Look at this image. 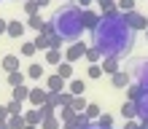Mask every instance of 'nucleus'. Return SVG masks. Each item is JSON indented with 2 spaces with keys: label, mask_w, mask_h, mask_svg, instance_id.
<instances>
[{
  "label": "nucleus",
  "mask_w": 148,
  "mask_h": 129,
  "mask_svg": "<svg viewBox=\"0 0 148 129\" xmlns=\"http://www.w3.org/2000/svg\"><path fill=\"white\" fill-rule=\"evenodd\" d=\"M43 24H46V22H43L40 19V14H35V16H27V27H32V30H43Z\"/></svg>",
  "instance_id": "obj_30"
},
{
  "label": "nucleus",
  "mask_w": 148,
  "mask_h": 129,
  "mask_svg": "<svg viewBox=\"0 0 148 129\" xmlns=\"http://www.w3.org/2000/svg\"><path fill=\"white\" fill-rule=\"evenodd\" d=\"M24 14H27V16H35V14H40V5L35 3V0H24Z\"/></svg>",
  "instance_id": "obj_31"
},
{
  "label": "nucleus",
  "mask_w": 148,
  "mask_h": 129,
  "mask_svg": "<svg viewBox=\"0 0 148 129\" xmlns=\"http://www.w3.org/2000/svg\"><path fill=\"white\" fill-rule=\"evenodd\" d=\"M35 3H38V5L43 8V5H49V0H35Z\"/></svg>",
  "instance_id": "obj_41"
},
{
  "label": "nucleus",
  "mask_w": 148,
  "mask_h": 129,
  "mask_svg": "<svg viewBox=\"0 0 148 129\" xmlns=\"http://www.w3.org/2000/svg\"><path fill=\"white\" fill-rule=\"evenodd\" d=\"M129 81H132V78H129V73H124V70H119L116 75H110V83L116 86V89H127Z\"/></svg>",
  "instance_id": "obj_11"
},
{
  "label": "nucleus",
  "mask_w": 148,
  "mask_h": 129,
  "mask_svg": "<svg viewBox=\"0 0 148 129\" xmlns=\"http://www.w3.org/2000/svg\"><path fill=\"white\" fill-rule=\"evenodd\" d=\"M11 100H16V102H27L30 100V86H16V89H11Z\"/></svg>",
  "instance_id": "obj_15"
},
{
  "label": "nucleus",
  "mask_w": 148,
  "mask_h": 129,
  "mask_svg": "<svg viewBox=\"0 0 148 129\" xmlns=\"http://www.w3.org/2000/svg\"><path fill=\"white\" fill-rule=\"evenodd\" d=\"M135 108H137V118H140V121H148V91H140V94H137Z\"/></svg>",
  "instance_id": "obj_6"
},
{
  "label": "nucleus",
  "mask_w": 148,
  "mask_h": 129,
  "mask_svg": "<svg viewBox=\"0 0 148 129\" xmlns=\"http://www.w3.org/2000/svg\"><path fill=\"white\" fill-rule=\"evenodd\" d=\"M0 67H3L5 73H14V70H19V57H16V54H5L3 59H0Z\"/></svg>",
  "instance_id": "obj_8"
},
{
  "label": "nucleus",
  "mask_w": 148,
  "mask_h": 129,
  "mask_svg": "<svg viewBox=\"0 0 148 129\" xmlns=\"http://www.w3.org/2000/svg\"><path fill=\"white\" fill-rule=\"evenodd\" d=\"M57 118H59V121H62V126H65V124H70L73 118H75V113H73V108H70V105H65V108H59Z\"/></svg>",
  "instance_id": "obj_21"
},
{
  "label": "nucleus",
  "mask_w": 148,
  "mask_h": 129,
  "mask_svg": "<svg viewBox=\"0 0 148 129\" xmlns=\"http://www.w3.org/2000/svg\"><path fill=\"white\" fill-rule=\"evenodd\" d=\"M86 129H102V126H92V124H89V126H86Z\"/></svg>",
  "instance_id": "obj_43"
},
{
  "label": "nucleus",
  "mask_w": 148,
  "mask_h": 129,
  "mask_svg": "<svg viewBox=\"0 0 148 129\" xmlns=\"http://www.w3.org/2000/svg\"><path fill=\"white\" fill-rule=\"evenodd\" d=\"M24 30H27V24H22V22H8V32L5 35H11V38H22L24 35Z\"/></svg>",
  "instance_id": "obj_17"
},
{
  "label": "nucleus",
  "mask_w": 148,
  "mask_h": 129,
  "mask_svg": "<svg viewBox=\"0 0 148 129\" xmlns=\"http://www.w3.org/2000/svg\"><path fill=\"white\" fill-rule=\"evenodd\" d=\"M100 16H102V14L86 8V11H84V30H94V27H97V22H100Z\"/></svg>",
  "instance_id": "obj_10"
},
{
  "label": "nucleus",
  "mask_w": 148,
  "mask_h": 129,
  "mask_svg": "<svg viewBox=\"0 0 148 129\" xmlns=\"http://www.w3.org/2000/svg\"><path fill=\"white\" fill-rule=\"evenodd\" d=\"M22 83H24V73L22 70L8 73V86H11V89H16V86H22Z\"/></svg>",
  "instance_id": "obj_24"
},
{
  "label": "nucleus",
  "mask_w": 148,
  "mask_h": 129,
  "mask_svg": "<svg viewBox=\"0 0 148 129\" xmlns=\"http://www.w3.org/2000/svg\"><path fill=\"white\" fill-rule=\"evenodd\" d=\"M5 121H8V108L0 105V124H5Z\"/></svg>",
  "instance_id": "obj_37"
},
{
  "label": "nucleus",
  "mask_w": 148,
  "mask_h": 129,
  "mask_svg": "<svg viewBox=\"0 0 148 129\" xmlns=\"http://www.w3.org/2000/svg\"><path fill=\"white\" fill-rule=\"evenodd\" d=\"M145 16H148V14H145Z\"/></svg>",
  "instance_id": "obj_46"
},
{
  "label": "nucleus",
  "mask_w": 148,
  "mask_h": 129,
  "mask_svg": "<svg viewBox=\"0 0 148 129\" xmlns=\"http://www.w3.org/2000/svg\"><path fill=\"white\" fill-rule=\"evenodd\" d=\"M116 11H121V14L137 11V0H116Z\"/></svg>",
  "instance_id": "obj_18"
},
{
  "label": "nucleus",
  "mask_w": 148,
  "mask_h": 129,
  "mask_svg": "<svg viewBox=\"0 0 148 129\" xmlns=\"http://www.w3.org/2000/svg\"><path fill=\"white\" fill-rule=\"evenodd\" d=\"M27 75H30L32 81H40V78H43V67H40L38 62H32V65L27 67Z\"/></svg>",
  "instance_id": "obj_28"
},
{
  "label": "nucleus",
  "mask_w": 148,
  "mask_h": 129,
  "mask_svg": "<svg viewBox=\"0 0 148 129\" xmlns=\"http://www.w3.org/2000/svg\"><path fill=\"white\" fill-rule=\"evenodd\" d=\"M92 46L102 57H113V59L127 57L135 46V30L129 27L127 14H121V11L102 14L97 27L92 30Z\"/></svg>",
  "instance_id": "obj_1"
},
{
  "label": "nucleus",
  "mask_w": 148,
  "mask_h": 129,
  "mask_svg": "<svg viewBox=\"0 0 148 129\" xmlns=\"http://www.w3.org/2000/svg\"><path fill=\"white\" fill-rule=\"evenodd\" d=\"M46 89L49 91H62V89H67V81L62 78V75H49V78H46Z\"/></svg>",
  "instance_id": "obj_7"
},
{
  "label": "nucleus",
  "mask_w": 148,
  "mask_h": 129,
  "mask_svg": "<svg viewBox=\"0 0 148 129\" xmlns=\"http://www.w3.org/2000/svg\"><path fill=\"white\" fill-rule=\"evenodd\" d=\"M97 126H102V129H113V116H110V113H102V116L97 118Z\"/></svg>",
  "instance_id": "obj_34"
},
{
  "label": "nucleus",
  "mask_w": 148,
  "mask_h": 129,
  "mask_svg": "<svg viewBox=\"0 0 148 129\" xmlns=\"http://www.w3.org/2000/svg\"><path fill=\"white\" fill-rule=\"evenodd\" d=\"M24 121H27V124H32V126H40V121H43V113H40V108L24 110Z\"/></svg>",
  "instance_id": "obj_16"
},
{
  "label": "nucleus",
  "mask_w": 148,
  "mask_h": 129,
  "mask_svg": "<svg viewBox=\"0 0 148 129\" xmlns=\"http://www.w3.org/2000/svg\"><path fill=\"white\" fill-rule=\"evenodd\" d=\"M137 86H140V91H148V59L137 67Z\"/></svg>",
  "instance_id": "obj_9"
},
{
  "label": "nucleus",
  "mask_w": 148,
  "mask_h": 129,
  "mask_svg": "<svg viewBox=\"0 0 148 129\" xmlns=\"http://www.w3.org/2000/svg\"><path fill=\"white\" fill-rule=\"evenodd\" d=\"M145 38H148V27H145Z\"/></svg>",
  "instance_id": "obj_45"
},
{
  "label": "nucleus",
  "mask_w": 148,
  "mask_h": 129,
  "mask_svg": "<svg viewBox=\"0 0 148 129\" xmlns=\"http://www.w3.org/2000/svg\"><path fill=\"white\" fill-rule=\"evenodd\" d=\"M92 3H94V0H78V3H75V5H78V8H81V11H86V8H89Z\"/></svg>",
  "instance_id": "obj_38"
},
{
  "label": "nucleus",
  "mask_w": 148,
  "mask_h": 129,
  "mask_svg": "<svg viewBox=\"0 0 148 129\" xmlns=\"http://www.w3.org/2000/svg\"><path fill=\"white\" fill-rule=\"evenodd\" d=\"M59 62H65L62 59V48H49L46 51V65H59Z\"/></svg>",
  "instance_id": "obj_19"
},
{
  "label": "nucleus",
  "mask_w": 148,
  "mask_h": 129,
  "mask_svg": "<svg viewBox=\"0 0 148 129\" xmlns=\"http://www.w3.org/2000/svg\"><path fill=\"white\" fill-rule=\"evenodd\" d=\"M94 3L100 5L102 14H113V11H116V0H94Z\"/></svg>",
  "instance_id": "obj_29"
},
{
  "label": "nucleus",
  "mask_w": 148,
  "mask_h": 129,
  "mask_svg": "<svg viewBox=\"0 0 148 129\" xmlns=\"http://www.w3.org/2000/svg\"><path fill=\"white\" fill-rule=\"evenodd\" d=\"M5 108H8V116H22L24 113V110H22V102H16V100H11Z\"/></svg>",
  "instance_id": "obj_33"
},
{
  "label": "nucleus",
  "mask_w": 148,
  "mask_h": 129,
  "mask_svg": "<svg viewBox=\"0 0 148 129\" xmlns=\"http://www.w3.org/2000/svg\"><path fill=\"white\" fill-rule=\"evenodd\" d=\"M121 116H124V121H135L137 118V108H135L132 100H127L124 105H121Z\"/></svg>",
  "instance_id": "obj_13"
},
{
  "label": "nucleus",
  "mask_w": 148,
  "mask_h": 129,
  "mask_svg": "<svg viewBox=\"0 0 148 129\" xmlns=\"http://www.w3.org/2000/svg\"><path fill=\"white\" fill-rule=\"evenodd\" d=\"M46 100H49V89H40V86H35V89H30V105L32 108H40V105H46Z\"/></svg>",
  "instance_id": "obj_5"
},
{
  "label": "nucleus",
  "mask_w": 148,
  "mask_h": 129,
  "mask_svg": "<svg viewBox=\"0 0 148 129\" xmlns=\"http://www.w3.org/2000/svg\"><path fill=\"white\" fill-rule=\"evenodd\" d=\"M35 51H38L35 40H24V43H22V48H19V54H22V57H35Z\"/></svg>",
  "instance_id": "obj_26"
},
{
  "label": "nucleus",
  "mask_w": 148,
  "mask_h": 129,
  "mask_svg": "<svg viewBox=\"0 0 148 129\" xmlns=\"http://www.w3.org/2000/svg\"><path fill=\"white\" fill-rule=\"evenodd\" d=\"M124 129H140V124H137V121H127Z\"/></svg>",
  "instance_id": "obj_40"
},
{
  "label": "nucleus",
  "mask_w": 148,
  "mask_h": 129,
  "mask_svg": "<svg viewBox=\"0 0 148 129\" xmlns=\"http://www.w3.org/2000/svg\"><path fill=\"white\" fill-rule=\"evenodd\" d=\"M84 116L89 118V121H92V118H100V116H102V108L97 105V102H89V105H86V110H84Z\"/></svg>",
  "instance_id": "obj_23"
},
{
  "label": "nucleus",
  "mask_w": 148,
  "mask_h": 129,
  "mask_svg": "<svg viewBox=\"0 0 148 129\" xmlns=\"http://www.w3.org/2000/svg\"><path fill=\"white\" fill-rule=\"evenodd\" d=\"M35 46H38V51H49V38L43 35V32H38V38H35Z\"/></svg>",
  "instance_id": "obj_35"
},
{
  "label": "nucleus",
  "mask_w": 148,
  "mask_h": 129,
  "mask_svg": "<svg viewBox=\"0 0 148 129\" xmlns=\"http://www.w3.org/2000/svg\"><path fill=\"white\" fill-rule=\"evenodd\" d=\"M67 91L73 94V97H84V91H86V83L81 78H73V81H67Z\"/></svg>",
  "instance_id": "obj_12"
},
{
  "label": "nucleus",
  "mask_w": 148,
  "mask_h": 129,
  "mask_svg": "<svg viewBox=\"0 0 148 129\" xmlns=\"http://www.w3.org/2000/svg\"><path fill=\"white\" fill-rule=\"evenodd\" d=\"M127 22H129V27H132L135 32H137V30L145 32V27H148V16L140 14V11H129V14H127Z\"/></svg>",
  "instance_id": "obj_4"
},
{
  "label": "nucleus",
  "mask_w": 148,
  "mask_h": 129,
  "mask_svg": "<svg viewBox=\"0 0 148 129\" xmlns=\"http://www.w3.org/2000/svg\"><path fill=\"white\" fill-rule=\"evenodd\" d=\"M40 129H62V121H59L57 116H49L40 121Z\"/></svg>",
  "instance_id": "obj_27"
},
{
  "label": "nucleus",
  "mask_w": 148,
  "mask_h": 129,
  "mask_svg": "<svg viewBox=\"0 0 148 129\" xmlns=\"http://www.w3.org/2000/svg\"><path fill=\"white\" fill-rule=\"evenodd\" d=\"M57 75H62L65 81H73V65L70 62H59L57 65Z\"/></svg>",
  "instance_id": "obj_22"
},
{
  "label": "nucleus",
  "mask_w": 148,
  "mask_h": 129,
  "mask_svg": "<svg viewBox=\"0 0 148 129\" xmlns=\"http://www.w3.org/2000/svg\"><path fill=\"white\" fill-rule=\"evenodd\" d=\"M84 54H86V46L81 40H75V43H70V46L65 48V62H78V59H84Z\"/></svg>",
  "instance_id": "obj_3"
},
{
  "label": "nucleus",
  "mask_w": 148,
  "mask_h": 129,
  "mask_svg": "<svg viewBox=\"0 0 148 129\" xmlns=\"http://www.w3.org/2000/svg\"><path fill=\"white\" fill-rule=\"evenodd\" d=\"M8 129H24V126H27V121H24V113L22 116H8Z\"/></svg>",
  "instance_id": "obj_25"
},
{
  "label": "nucleus",
  "mask_w": 148,
  "mask_h": 129,
  "mask_svg": "<svg viewBox=\"0 0 148 129\" xmlns=\"http://www.w3.org/2000/svg\"><path fill=\"white\" fill-rule=\"evenodd\" d=\"M24 129H40V126H32V124H27V126H24Z\"/></svg>",
  "instance_id": "obj_42"
},
{
  "label": "nucleus",
  "mask_w": 148,
  "mask_h": 129,
  "mask_svg": "<svg viewBox=\"0 0 148 129\" xmlns=\"http://www.w3.org/2000/svg\"><path fill=\"white\" fill-rule=\"evenodd\" d=\"M67 3H78V0H67Z\"/></svg>",
  "instance_id": "obj_44"
},
{
  "label": "nucleus",
  "mask_w": 148,
  "mask_h": 129,
  "mask_svg": "<svg viewBox=\"0 0 148 129\" xmlns=\"http://www.w3.org/2000/svg\"><path fill=\"white\" fill-rule=\"evenodd\" d=\"M102 73H108V75H116L119 73V59H113V57H102Z\"/></svg>",
  "instance_id": "obj_14"
},
{
  "label": "nucleus",
  "mask_w": 148,
  "mask_h": 129,
  "mask_svg": "<svg viewBox=\"0 0 148 129\" xmlns=\"http://www.w3.org/2000/svg\"><path fill=\"white\" fill-rule=\"evenodd\" d=\"M70 108H73V113H75V116H78V113H84V110H86V102H84V97H73Z\"/></svg>",
  "instance_id": "obj_32"
},
{
  "label": "nucleus",
  "mask_w": 148,
  "mask_h": 129,
  "mask_svg": "<svg viewBox=\"0 0 148 129\" xmlns=\"http://www.w3.org/2000/svg\"><path fill=\"white\" fill-rule=\"evenodd\" d=\"M49 22L54 24V32L67 43H75L84 32V11L75 3H65L62 8H57Z\"/></svg>",
  "instance_id": "obj_2"
},
{
  "label": "nucleus",
  "mask_w": 148,
  "mask_h": 129,
  "mask_svg": "<svg viewBox=\"0 0 148 129\" xmlns=\"http://www.w3.org/2000/svg\"><path fill=\"white\" fill-rule=\"evenodd\" d=\"M84 59H86V62H89V65H100L102 54H100V51L94 48V46H86V54H84Z\"/></svg>",
  "instance_id": "obj_20"
},
{
  "label": "nucleus",
  "mask_w": 148,
  "mask_h": 129,
  "mask_svg": "<svg viewBox=\"0 0 148 129\" xmlns=\"http://www.w3.org/2000/svg\"><path fill=\"white\" fill-rule=\"evenodd\" d=\"M5 32H8V22L0 19V35H5Z\"/></svg>",
  "instance_id": "obj_39"
},
{
  "label": "nucleus",
  "mask_w": 148,
  "mask_h": 129,
  "mask_svg": "<svg viewBox=\"0 0 148 129\" xmlns=\"http://www.w3.org/2000/svg\"><path fill=\"white\" fill-rule=\"evenodd\" d=\"M86 75H89V78H100L102 75V65H89L86 67Z\"/></svg>",
  "instance_id": "obj_36"
}]
</instances>
